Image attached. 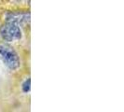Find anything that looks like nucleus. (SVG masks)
I'll return each instance as SVG.
<instances>
[{
  "instance_id": "nucleus-1",
  "label": "nucleus",
  "mask_w": 124,
  "mask_h": 112,
  "mask_svg": "<svg viewBox=\"0 0 124 112\" xmlns=\"http://www.w3.org/2000/svg\"><path fill=\"white\" fill-rule=\"evenodd\" d=\"M0 58L11 70H16L20 66V59L17 52L8 45L0 46Z\"/></svg>"
},
{
  "instance_id": "nucleus-2",
  "label": "nucleus",
  "mask_w": 124,
  "mask_h": 112,
  "mask_svg": "<svg viewBox=\"0 0 124 112\" xmlns=\"http://www.w3.org/2000/svg\"><path fill=\"white\" fill-rule=\"evenodd\" d=\"M0 35L6 41H15L22 37V31L18 24L13 23H7L0 29Z\"/></svg>"
},
{
  "instance_id": "nucleus-3",
  "label": "nucleus",
  "mask_w": 124,
  "mask_h": 112,
  "mask_svg": "<svg viewBox=\"0 0 124 112\" xmlns=\"http://www.w3.org/2000/svg\"><path fill=\"white\" fill-rule=\"evenodd\" d=\"M30 19L29 12L24 11H16V12H10L7 15V22L13 23L16 24H20L23 23L28 22Z\"/></svg>"
},
{
  "instance_id": "nucleus-4",
  "label": "nucleus",
  "mask_w": 124,
  "mask_h": 112,
  "mask_svg": "<svg viewBox=\"0 0 124 112\" xmlns=\"http://www.w3.org/2000/svg\"><path fill=\"white\" fill-rule=\"evenodd\" d=\"M30 89H31V80L28 79L23 84V93H28L30 91Z\"/></svg>"
}]
</instances>
